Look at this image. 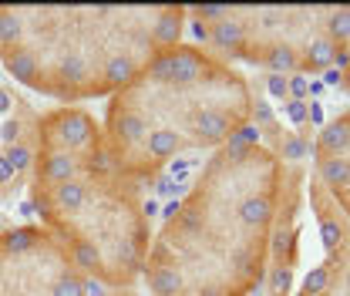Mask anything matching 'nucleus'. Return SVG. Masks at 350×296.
<instances>
[{"instance_id": "nucleus-1", "label": "nucleus", "mask_w": 350, "mask_h": 296, "mask_svg": "<svg viewBox=\"0 0 350 296\" xmlns=\"http://www.w3.org/2000/svg\"><path fill=\"white\" fill-rule=\"evenodd\" d=\"M256 125L213 152L165 202L142 283L148 296H253L262 290L283 196V155Z\"/></svg>"}, {"instance_id": "nucleus-2", "label": "nucleus", "mask_w": 350, "mask_h": 296, "mask_svg": "<svg viewBox=\"0 0 350 296\" xmlns=\"http://www.w3.org/2000/svg\"><path fill=\"white\" fill-rule=\"evenodd\" d=\"M31 209L105 290H131L142 280L152 243L145 189L111 165L101 125L81 105L41 111L31 165Z\"/></svg>"}, {"instance_id": "nucleus-3", "label": "nucleus", "mask_w": 350, "mask_h": 296, "mask_svg": "<svg viewBox=\"0 0 350 296\" xmlns=\"http://www.w3.org/2000/svg\"><path fill=\"white\" fill-rule=\"evenodd\" d=\"M253 118L250 78L196 41H182L115 91L98 125L111 165L145 189L175 162L243 138Z\"/></svg>"}, {"instance_id": "nucleus-4", "label": "nucleus", "mask_w": 350, "mask_h": 296, "mask_svg": "<svg viewBox=\"0 0 350 296\" xmlns=\"http://www.w3.org/2000/svg\"><path fill=\"white\" fill-rule=\"evenodd\" d=\"M189 7H0V68L41 98H111L182 44Z\"/></svg>"}, {"instance_id": "nucleus-5", "label": "nucleus", "mask_w": 350, "mask_h": 296, "mask_svg": "<svg viewBox=\"0 0 350 296\" xmlns=\"http://www.w3.org/2000/svg\"><path fill=\"white\" fill-rule=\"evenodd\" d=\"M199 47L273 78L340 71L350 47V3H256L189 7Z\"/></svg>"}, {"instance_id": "nucleus-6", "label": "nucleus", "mask_w": 350, "mask_h": 296, "mask_svg": "<svg viewBox=\"0 0 350 296\" xmlns=\"http://www.w3.org/2000/svg\"><path fill=\"white\" fill-rule=\"evenodd\" d=\"M300 138L273 145L283 155V196L273 229L266 296H337L347 286L350 222L330 192L297 162Z\"/></svg>"}, {"instance_id": "nucleus-7", "label": "nucleus", "mask_w": 350, "mask_h": 296, "mask_svg": "<svg viewBox=\"0 0 350 296\" xmlns=\"http://www.w3.org/2000/svg\"><path fill=\"white\" fill-rule=\"evenodd\" d=\"M0 296H91V280L44 226H3Z\"/></svg>"}, {"instance_id": "nucleus-8", "label": "nucleus", "mask_w": 350, "mask_h": 296, "mask_svg": "<svg viewBox=\"0 0 350 296\" xmlns=\"http://www.w3.org/2000/svg\"><path fill=\"white\" fill-rule=\"evenodd\" d=\"M38 122L41 111H34L24 94L0 85V199L14 196V189L31 178Z\"/></svg>"}, {"instance_id": "nucleus-9", "label": "nucleus", "mask_w": 350, "mask_h": 296, "mask_svg": "<svg viewBox=\"0 0 350 296\" xmlns=\"http://www.w3.org/2000/svg\"><path fill=\"white\" fill-rule=\"evenodd\" d=\"M313 178L350 222V111L323 122L313 138Z\"/></svg>"}, {"instance_id": "nucleus-10", "label": "nucleus", "mask_w": 350, "mask_h": 296, "mask_svg": "<svg viewBox=\"0 0 350 296\" xmlns=\"http://www.w3.org/2000/svg\"><path fill=\"white\" fill-rule=\"evenodd\" d=\"M340 78H344V85L350 88V47H347V61H344V68H340Z\"/></svg>"}]
</instances>
